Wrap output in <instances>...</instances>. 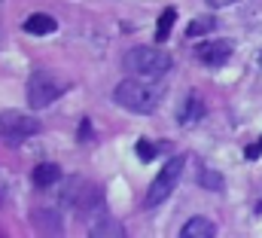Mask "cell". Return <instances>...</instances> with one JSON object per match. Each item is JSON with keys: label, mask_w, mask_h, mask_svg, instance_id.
Listing matches in <instances>:
<instances>
[{"label": "cell", "mask_w": 262, "mask_h": 238, "mask_svg": "<svg viewBox=\"0 0 262 238\" xmlns=\"http://www.w3.org/2000/svg\"><path fill=\"white\" fill-rule=\"evenodd\" d=\"M259 67H262V52H259Z\"/></svg>", "instance_id": "20"}, {"label": "cell", "mask_w": 262, "mask_h": 238, "mask_svg": "<svg viewBox=\"0 0 262 238\" xmlns=\"http://www.w3.org/2000/svg\"><path fill=\"white\" fill-rule=\"evenodd\" d=\"M156 153H159V147L152 144V141H137V156H140V162H152L156 159Z\"/></svg>", "instance_id": "16"}, {"label": "cell", "mask_w": 262, "mask_h": 238, "mask_svg": "<svg viewBox=\"0 0 262 238\" xmlns=\"http://www.w3.org/2000/svg\"><path fill=\"white\" fill-rule=\"evenodd\" d=\"M204 116V104H201V101H198L195 95H189V101H186V110H183V113H180V122H183V125H186V122H198V119Z\"/></svg>", "instance_id": "13"}, {"label": "cell", "mask_w": 262, "mask_h": 238, "mask_svg": "<svg viewBox=\"0 0 262 238\" xmlns=\"http://www.w3.org/2000/svg\"><path fill=\"white\" fill-rule=\"evenodd\" d=\"M183 165H186V159H183V156H171V159L165 162V168L159 171V177L149 183V192H146V208L162 205V202L174 192V186L180 183V174H183Z\"/></svg>", "instance_id": "6"}, {"label": "cell", "mask_w": 262, "mask_h": 238, "mask_svg": "<svg viewBox=\"0 0 262 238\" xmlns=\"http://www.w3.org/2000/svg\"><path fill=\"white\" fill-rule=\"evenodd\" d=\"M125 70L131 76H143V80H159L171 70V55L165 49L156 46H137L125 55Z\"/></svg>", "instance_id": "2"}, {"label": "cell", "mask_w": 262, "mask_h": 238, "mask_svg": "<svg viewBox=\"0 0 262 238\" xmlns=\"http://www.w3.org/2000/svg\"><path fill=\"white\" fill-rule=\"evenodd\" d=\"M232 52H235V46H232L229 40H207V43H201L195 49V58L201 61V64L220 67V64H226V61L232 58Z\"/></svg>", "instance_id": "8"}, {"label": "cell", "mask_w": 262, "mask_h": 238, "mask_svg": "<svg viewBox=\"0 0 262 238\" xmlns=\"http://www.w3.org/2000/svg\"><path fill=\"white\" fill-rule=\"evenodd\" d=\"M61 180V168L55 165V162H40L34 171H31V183L37 186V189H49V186H55Z\"/></svg>", "instance_id": "9"}, {"label": "cell", "mask_w": 262, "mask_h": 238, "mask_svg": "<svg viewBox=\"0 0 262 238\" xmlns=\"http://www.w3.org/2000/svg\"><path fill=\"white\" fill-rule=\"evenodd\" d=\"M0 6H3V0H0Z\"/></svg>", "instance_id": "21"}, {"label": "cell", "mask_w": 262, "mask_h": 238, "mask_svg": "<svg viewBox=\"0 0 262 238\" xmlns=\"http://www.w3.org/2000/svg\"><path fill=\"white\" fill-rule=\"evenodd\" d=\"M61 202H64L67 208H76V211L89 214V211H95V208L104 205V192H101V186L92 183V180L70 177L64 186H61Z\"/></svg>", "instance_id": "5"}, {"label": "cell", "mask_w": 262, "mask_h": 238, "mask_svg": "<svg viewBox=\"0 0 262 238\" xmlns=\"http://www.w3.org/2000/svg\"><path fill=\"white\" fill-rule=\"evenodd\" d=\"M198 180H201V186H207V189H213V192L223 189V174H216V171H210V168H201Z\"/></svg>", "instance_id": "15"}, {"label": "cell", "mask_w": 262, "mask_h": 238, "mask_svg": "<svg viewBox=\"0 0 262 238\" xmlns=\"http://www.w3.org/2000/svg\"><path fill=\"white\" fill-rule=\"evenodd\" d=\"M213 28H216V22H213L210 15H198L195 22L186 28V37H201V34H210Z\"/></svg>", "instance_id": "14"}, {"label": "cell", "mask_w": 262, "mask_h": 238, "mask_svg": "<svg viewBox=\"0 0 262 238\" xmlns=\"http://www.w3.org/2000/svg\"><path fill=\"white\" fill-rule=\"evenodd\" d=\"M232 3H241V0H207L210 9H223V6H232Z\"/></svg>", "instance_id": "18"}, {"label": "cell", "mask_w": 262, "mask_h": 238, "mask_svg": "<svg viewBox=\"0 0 262 238\" xmlns=\"http://www.w3.org/2000/svg\"><path fill=\"white\" fill-rule=\"evenodd\" d=\"M64 83L52 73V70H34L28 80V107L31 110H43L52 101H58L64 95Z\"/></svg>", "instance_id": "3"}, {"label": "cell", "mask_w": 262, "mask_h": 238, "mask_svg": "<svg viewBox=\"0 0 262 238\" xmlns=\"http://www.w3.org/2000/svg\"><path fill=\"white\" fill-rule=\"evenodd\" d=\"M28 34H34V37H46V34H52L55 28H58V22L52 18V15H46V12H34L31 18H25V25H21Z\"/></svg>", "instance_id": "10"}, {"label": "cell", "mask_w": 262, "mask_h": 238, "mask_svg": "<svg viewBox=\"0 0 262 238\" xmlns=\"http://www.w3.org/2000/svg\"><path fill=\"white\" fill-rule=\"evenodd\" d=\"M216 235V226H213V220H207V217H192L183 229H180V238H213Z\"/></svg>", "instance_id": "11"}, {"label": "cell", "mask_w": 262, "mask_h": 238, "mask_svg": "<svg viewBox=\"0 0 262 238\" xmlns=\"http://www.w3.org/2000/svg\"><path fill=\"white\" fill-rule=\"evenodd\" d=\"M174 22H177V9H174V6H168V9L162 12L159 25H156V43H165V40L171 37V28H174Z\"/></svg>", "instance_id": "12"}, {"label": "cell", "mask_w": 262, "mask_h": 238, "mask_svg": "<svg viewBox=\"0 0 262 238\" xmlns=\"http://www.w3.org/2000/svg\"><path fill=\"white\" fill-rule=\"evenodd\" d=\"M259 156H262V137L256 141V144H250V147L244 150V159H247V162H253V159H259Z\"/></svg>", "instance_id": "17"}, {"label": "cell", "mask_w": 262, "mask_h": 238, "mask_svg": "<svg viewBox=\"0 0 262 238\" xmlns=\"http://www.w3.org/2000/svg\"><path fill=\"white\" fill-rule=\"evenodd\" d=\"M165 98V86H159L156 80H143V76H134V80H122L113 92V101L119 107H125L131 113H152L159 107V101Z\"/></svg>", "instance_id": "1"}, {"label": "cell", "mask_w": 262, "mask_h": 238, "mask_svg": "<svg viewBox=\"0 0 262 238\" xmlns=\"http://www.w3.org/2000/svg\"><path fill=\"white\" fill-rule=\"evenodd\" d=\"M85 217H89V235H95V238H104V235H116V238H122V235H125L122 223L110 217L107 205H101V208L89 211Z\"/></svg>", "instance_id": "7"}, {"label": "cell", "mask_w": 262, "mask_h": 238, "mask_svg": "<svg viewBox=\"0 0 262 238\" xmlns=\"http://www.w3.org/2000/svg\"><path fill=\"white\" fill-rule=\"evenodd\" d=\"M79 141H92V134H89V122L79 125Z\"/></svg>", "instance_id": "19"}, {"label": "cell", "mask_w": 262, "mask_h": 238, "mask_svg": "<svg viewBox=\"0 0 262 238\" xmlns=\"http://www.w3.org/2000/svg\"><path fill=\"white\" fill-rule=\"evenodd\" d=\"M34 134H40V119L37 116H28L21 110H3L0 113V141L3 144L21 147Z\"/></svg>", "instance_id": "4"}]
</instances>
